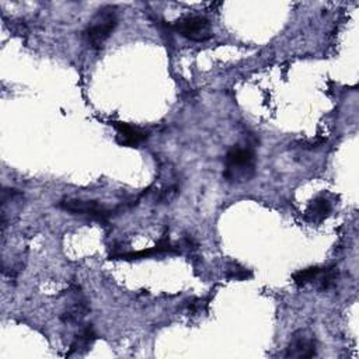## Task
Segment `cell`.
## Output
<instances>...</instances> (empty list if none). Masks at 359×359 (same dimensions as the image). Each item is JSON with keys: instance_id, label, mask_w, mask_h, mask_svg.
<instances>
[{"instance_id": "1", "label": "cell", "mask_w": 359, "mask_h": 359, "mask_svg": "<svg viewBox=\"0 0 359 359\" xmlns=\"http://www.w3.org/2000/svg\"><path fill=\"white\" fill-rule=\"evenodd\" d=\"M257 157L251 146H233L224 156L223 177L227 182H248L255 175Z\"/></svg>"}, {"instance_id": "2", "label": "cell", "mask_w": 359, "mask_h": 359, "mask_svg": "<svg viewBox=\"0 0 359 359\" xmlns=\"http://www.w3.org/2000/svg\"><path fill=\"white\" fill-rule=\"evenodd\" d=\"M118 24L116 7L107 4L98 8L83 32L86 43L93 49H101Z\"/></svg>"}, {"instance_id": "3", "label": "cell", "mask_w": 359, "mask_h": 359, "mask_svg": "<svg viewBox=\"0 0 359 359\" xmlns=\"http://www.w3.org/2000/svg\"><path fill=\"white\" fill-rule=\"evenodd\" d=\"M171 27L177 34L194 42H205L213 35L210 21L206 17L198 14L182 15L175 20Z\"/></svg>"}, {"instance_id": "4", "label": "cell", "mask_w": 359, "mask_h": 359, "mask_svg": "<svg viewBox=\"0 0 359 359\" xmlns=\"http://www.w3.org/2000/svg\"><path fill=\"white\" fill-rule=\"evenodd\" d=\"M57 206L72 215L83 216L91 220H97L101 223H105L112 216V209L104 206L102 203L97 201H84V199H76V198H65L59 201Z\"/></svg>"}, {"instance_id": "5", "label": "cell", "mask_w": 359, "mask_h": 359, "mask_svg": "<svg viewBox=\"0 0 359 359\" xmlns=\"http://www.w3.org/2000/svg\"><path fill=\"white\" fill-rule=\"evenodd\" d=\"M317 355V341L307 330H297L292 334L290 341L285 349V358L310 359Z\"/></svg>"}, {"instance_id": "6", "label": "cell", "mask_w": 359, "mask_h": 359, "mask_svg": "<svg viewBox=\"0 0 359 359\" xmlns=\"http://www.w3.org/2000/svg\"><path fill=\"white\" fill-rule=\"evenodd\" d=\"M111 125L116 130V137L115 139L121 146L137 147L139 144H142L149 137L147 130H144L142 128H137V126H133L130 123L114 121V122H111Z\"/></svg>"}, {"instance_id": "7", "label": "cell", "mask_w": 359, "mask_h": 359, "mask_svg": "<svg viewBox=\"0 0 359 359\" xmlns=\"http://www.w3.org/2000/svg\"><path fill=\"white\" fill-rule=\"evenodd\" d=\"M97 338V334L93 328L91 324H86L80 328V331L74 335L72 344H70V349L66 353V356H73V355H83L84 352H87L90 349V346L94 344Z\"/></svg>"}, {"instance_id": "8", "label": "cell", "mask_w": 359, "mask_h": 359, "mask_svg": "<svg viewBox=\"0 0 359 359\" xmlns=\"http://www.w3.org/2000/svg\"><path fill=\"white\" fill-rule=\"evenodd\" d=\"M331 212V203L327 198L318 196L310 202L306 210V220L310 223H321Z\"/></svg>"}, {"instance_id": "9", "label": "cell", "mask_w": 359, "mask_h": 359, "mask_svg": "<svg viewBox=\"0 0 359 359\" xmlns=\"http://www.w3.org/2000/svg\"><path fill=\"white\" fill-rule=\"evenodd\" d=\"M88 304L83 297H77L74 299V302L63 311V314L60 316V320L65 324H76V323H81V320L84 318V316L88 313Z\"/></svg>"}, {"instance_id": "10", "label": "cell", "mask_w": 359, "mask_h": 359, "mask_svg": "<svg viewBox=\"0 0 359 359\" xmlns=\"http://www.w3.org/2000/svg\"><path fill=\"white\" fill-rule=\"evenodd\" d=\"M338 279H339V272L335 265L324 266V268H321V271L316 279L317 289L321 292H328L337 286Z\"/></svg>"}, {"instance_id": "11", "label": "cell", "mask_w": 359, "mask_h": 359, "mask_svg": "<svg viewBox=\"0 0 359 359\" xmlns=\"http://www.w3.org/2000/svg\"><path fill=\"white\" fill-rule=\"evenodd\" d=\"M320 271H321V266H309V268L300 269L293 273V282L297 286H306L309 283H314Z\"/></svg>"}]
</instances>
